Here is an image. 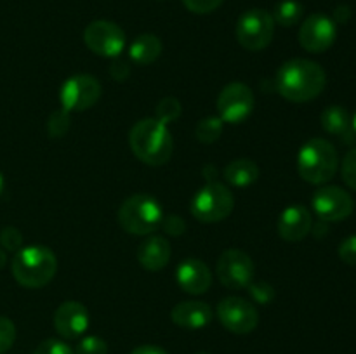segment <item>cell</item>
I'll return each mask as SVG.
<instances>
[{
    "mask_svg": "<svg viewBox=\"0 0 356 354\" xmlns=\"http://www.w3.org/2000/svg\"><path fill=\"white\" fill-rule=\"evenodd\" d=\"M327 76L322 66L309 59H291L277 73V90L292 103H308L325 89Z\"/></svg>",
    "mask_w": 356,
    "mask_h": 354,
    "instance_id": "6da1fadb",
    "label": "cell"
},
{
    "mask_svg": "<svg viewBox=\"0 0 356 354\" xmlns=\"http://www.w3.org/2000/svg\"><path fill=\"white\" fill-rule=\"evenodd\" d=\"M132 153L146 165H163L170 160L174 141L165 124L156 118H143L129 134Z\"/></svg>",
    "mask_w": 356,
    "mask_h": 354,
    "instance_id": "7a4b0ae2",
    "label": "cell"
},
{
    "mask_svg": "<svg viewBox=\"0 0 356 354\" xmlns=\"http://www.w3.org/2000/svg\"><path fill=\"white\" fill-rule=\"evenodd\" d=\"M58 269L54 252L44 245L23 246L13 259V274L26 288H40L51 283Z\"/></svg>",
    "mask_w": 356,
    "mask_h": 354,
    "instance_id": "3957f363",
    "label": "cell"
},
{
    "mask_svg": "<svg viewBox=\"0 0 356 354\" xmlns=\"http://www.w3.org/2000/svg\"><path fill=\"white\" fill-rule=\"evenodd\" d=\"M339 156L327 139H309L298 155L299 176L309 184H325L336 176Z\"/></svg>",
    "mask_w": 356,
    "mask_h": 354,
    "instance_id": "277c9868",
    "label": "cell"
},
{
    "mask_svg": "<svg viewBox=\"0 0 356 354\" xmlns=\"http://www.w3.org/2000/svg\"><path fill=\"white\" fill-rule=\"evenodd\" d=\"M118 222L129 235L146 236L162 226L163 210L149 194H132L118 208Z\"/></svg>",
    "mask_w": 356,
    "mask_h": 354,
    "instance_id": "5b68a950",
    "label": "cell"
},
{
    "mask_svg": "<svg viewBox=\"0 0 356 354\" xmlns=\"http://www.w3.org/2000/svg\"><path fill=\"white\" fill-rule=\"evenodd\" d=\"M235 207L233 193L221 183H209L191 200V215L200 222L225 221Z\"/></svg>",
    "mask_w": 356,
    "mask_h": 354,
    "instance_id": "8992f818",
    "label": "cell"
},
{
    "mask_svg": "<svg viewBox=\"0 0 356 354\" xmlns=\"http://www.w3.org/2000/svg\"><path fill=\"white\" fill-rule=\"evenodd\" d=\"M236 40L247 51H263L271 44L275 35V21L268 10H245L236 21Z\"/></svg>",
    "mask_w": 356,
    "mask_h": 354,
    "instance_id": "52a82bcc",
    "label": "cell"
},
{
    "mask_svg": "<svg viewBox=\"0 0 356 354\" xmlns=\"http://www.w3.org/2000/svg\"><path fill=\"white\" fill-rule=\"evenodd\" d=\"M218 278L226 288L243 290L254 280V262L249 253L240 248H228L218 260Z\"/></svg>",
    "mask_w": 356,
    "mask_h": 354,
    "instance_id": "ba28073f",
    "label": "cell"
},
{
    "mask_svg": "<svg viewBox=\"0 0 356 354\" xmlns=\"http://www.w3.org/2000/svg\"><path fill=\"white\" fill-rule=\"evenodd\" d=\"M86 45L97 56L118 58L125 47V33L118 24L106 19H97L87 24L83 31Z\"/></svg>",
    "mask_w": 356,
    "mask_h": 354,
    "instance_id": "9c48e42d",
    "label": "cell"
},
{
    "mask_svg": "<svg viewBox=\"0 0 356 354\" xmlns=\"http://www.w3.org/2000/svg\"><path fill=\"white\" fill-rule=\"evenodd\" d=\"M218 318L228 332L245 335L256 330L259 323V312L242 297H226L218 305Z\"/></svg>",
    "mask_w": 356,
    "mask_h": 354,
    "instance_id": "30bf717a",
    "label": "cell"
},
{
    "mask_svg": "<svg viewBox=\"0 0 356 354\" xmlns=\"http://www.w3.org/2000/svg\"><path fill=\"white\" fill-rule=\"evenodd\" d=\"M101 83L92 75H75L61 87V106L66 111H86L99 101Z\"/></svg>",
    "mask_w": 356,
    "mask_h": 354,
    "instance_id": "8fae6325",
    "label": "cell"
},
{
    "mask_svg": "<svg viewBox=\"0 0 356 354\" xmlns=\"http://www.w3.org/2000/svg\"><path fill=\"white\" fill-rule=\"evenodd\" d=\"M254 110V94L245 83H228L218 97L219 118L226 124H242Z\"/></svg>",
    "mask_w": 356,
    "mask_h": 354,
    "instance_id": "7c38bea8",
    "label": "cell"
},
{
    "mask_svg": "<svg viewBox=\"0 0 356 354\" xmlns=\"http://www.w3.org/2000/svg\"><path fill=\"white\" fill-rule=\"evenodd\" d=\"M336 37V21L325 14H312L302 21L301 30H299V44L313 54H320L332 47Z\"/></svg>",
    "mask_w": 356,
    "mask_h": 354,
    "instance_id": "4fadbf2b",
    "label": "cell"
},
{
    "mask_svg": "<svg viewBox=\"0 0 356 354\" xmlns=\"http://www.w3.org/2000/svg\"><path fill=\"white\" fill-rule=\"evenodd\" d=\"M313 210L322 221L337 222L350 217L353 212V198L339 186H323L313 194Z\"/></svg>",
    "mask_w": 356,
    "mask_h": 354,
    "instance_id": "5bb4252c",
    "label": "cell"
},
{
    "mask_svg": "<svg viewBox=\"0 0 356 354\" xmlns=\"http://www.w3.org/2000/svg\"><path fill=\"white\" fill-rule=\"evenodd\" d=\"M89 326V312L80 302H63L54 312V328L63 339H76Z\"/></svg>",
    "mask_w": 356,
    "mask_h": 354,
    "instance_id": "9a60e30c",
    "label": "cell"
},
{
    "mask_svg": "<svg viewBox=\"0 0 356 354\" xmlns=\"http://www.w3.org/2000/svg\"><path fill=\"white\" fill-rule=\"evenodd\" d=\"M277 228L278 235L285 242H301L312 231L313 217L306 207H302V205H292V207H287L282 212Z\"/></svg>",
    "mask_w": 356,
    "mask_h": 354,
    "instance_id": "2e32d148",
    "label": "cell"
},
{
    "mask_svg": "<svg viewBox=\"0 0 356 354\" xmlns=\"http://www.w3.org/2000/svg\"><path fill=\"white\" fill-rule=\"evenodd\" d=\"M176 280L186 294L200 295L211 288V269L200 259H184L177 266Z\"/></svg>",
    "mask_w": 356,
    "mask_h": 354,
    "instance_id": "e0dca14e",
    "label": "cell"
},
{
    "mask_svg": "<svg viewBox=\"0 0 356 354\" xmlns=\"http://www.w3.org/2000/svg\"><path fill=\"white\" fill-rule=\"evenodd\" d=\"M170 316H172V321L181 328L198 330L212 321V309L205 302L184 301L174 305Z\"/></svg>",
    "mask_w": 356,
    "mask_h": 354,
    "instance_id": "ac0fdd59",
    "label": "cell"
},
{
    "mask_svg": "<svg viewBox=\"0 0 356 354\" xmlns=\"http://www.w3.org/2000/svg\"><path fill=\"white\" fill-rule=\"evenodd\" d=\"M138 260L146 271H160L170 260V243L163 236H149L139 245Z\"/></svg>",
    "mask_w": 356,
    "mask_h": 354,
    "instance_id": "d6986e66",
    "label": "cell"
},
{
    "mask_svg": "<svg viewBox=\"0 0 356 354\" xmlns=\"http://www.w3.org/2000/svg\"><path fill=\"white\" fill-rule=\"evenodd\" d=\"M162 49L163 45L156 35L143 33L131 44L129 56L136 65H152L153 61L160 58Z\"/></svg>",
    "mask_w": 356,
    "mask_h": 354,
    "instance_id": "ffe728a7",
    "label": "cell"
},
{
    "mask_svg": "<svg viewBox=\"0 0 356 354\" xmlns=\"http://www.w3.org/2000/svg\"><path fill=\"white\" fill-rule=\"evenodd\" d=\"M259 177V167L252 160L240 158L228 163L225 169V179L236 187H245L254 184Z\"/></svg>",
    "mask_w": 356,
    "mask_h": 354,
    "instance_id": "44dd1931",
    "label": "cell"
},
{
    "mask_svg": "<svg viewBox=\"0 0 356 354\" xmlns=\"http://www.w3.org/2000/svg\"><path fill=\"white\" fill-rule=\"evenodd\" d=\"M322 127L325 128V132L334 135H339V137H348V135H353L351 132V117L343 106H327L322 111Z\"/></svg>",
    "mask_w": 356,
    "mask_h": 354,
    "instance_id": "7402d4cb",
    "label": "cell"
},
{
    "mask_svg": "<svg viewBox=\"0 0 356 354\" xmlns=\"http://www.w3.org/2000/svg\"><path fill=\"white\" fill-rule=\"evenodd\" d=\"M302 14H305V7L298 0H282L275 6L273 10V21L280 26H294L301 21Z\"/></svg>",
    "mask_w": 356,
    "mask_h": 354,
    "instance_id": "603a6c76",
    "label": "cell"
},
{
    "mask_svg": "<svg viewBox=\"0 0 356 354\" xmlns=\"http://www.w3.org/2000/svg\"><path fill=\"white\" fill-rule=\"evenodd\" d=\"M222 132V120L219 117H207L202 118L195 127V135L204 144H211L221 137Z\"/></svg>",
    "mask_w": 356,
    "mask_h": 354,
    "instance_id": "cb8c5ba5",
    "label": "cell"
},
{
    "mask_svg": "<svg viewBox=\"0 0 356 354\" xmlns=\"http://www.w3.org/2000/svg\"><path fill=\"white\" fill-rule=\"evenodd\" d=\"M181 117V104L174 97H163L156 106V120L162 124H170Z\"/></svg>",
    "mask_w": 356,
    "mask_h": 354,
    "instance_id": "d4e9b609",
    "label": "cell"
},
{
    "mask_svg": "<svg viewBox=\"0 0 356 354\" xmlns=\"http://www.w3.org/2000/svg\"><path fill=\"white\" fill-rule=\"evenodd\" d=\"M70 127V111L66 110H58L51 115L47 121V130L51 137H61L68 132Z\"/></svg>",
    "mask_w": 356,
    "mask_h": 354,
    "instance_id": "484cf974",
    "label": "cell"
},
{
    "mask_svg": "<svg viewBox=\"0 0 356 354\" xmlns=\"http://www.w3.org/2000/svg\"><path fill=\"white\" fill-rule=\"evenodd\" d=\"M75 354H108V344L101 337H83L76 346Z\"/></svg>",
    "mask_w": 356,
    "mask_h": 354,
    "instance_id": "4316f807",
    "label": "cell"
},
{
    "mask_svg": "<svg viewBox=\"0 0 356 354\" xmlns=\"http://www.w3.org/2000/svg\"><path fill=\"white\" fill-rule=\"evenodd\" d=\"M16 340V326L6 316H0V354L7 353Z\"/></svg>",
    "mask_w": 356,
    "mask_h": 354,
    "instance_id": "83f0119b",
    "label": "cell"
},
{
    "mask_svg": "<svg viewBox=\"0 0 356 354\" xmlns=\"http://www.w3.org/2000/svg\"><path fill=\"white\" fill-rule=\"evenodd\" d=\"M250 297L259 304H270L275 298V288L271 287L268 281H257V283H250L249 287Z\"/></svg>",
    "mask_w": 356,
    "mask_h": 354,
    "instance_id": "f1b7e54d",
    "label": "cell"
},
{
    "mask_svg": "<svg viewBox=\"0 0 356 354\" xmlns=\"http://www.w3.org/2000/svg\"><path fill=\"white\" fill-rule=\"evenodd\" d=\"M341 174H343V179L351 189L356 191V148L350 149L344 156L343 167H341Z\"/></svg>",
    "mask_w": 356,
    "mask_h": 354,
    "instance_id": "f546056e",
    "label": "cell"
},
{
    "mask_svg": "<svg viewBox=\"0 0 356 354\" xmlns=\"http://www.w3.org/2000/svg\"><path fill=\"white\" fill-rule=\"evenodd\" d=\"M0 245L10 252H17L23 246V236H21L19 229L16 228H3L0 233Z\"/></svg>",
    "mask_w": 356,
    "mask_h": 354,
    "instance_id": "4dcf8cb0",
    "label": "cell"
},
{
    "mask_svg": "<svg viewBox=\"0 0 356 354\" xmlns=\"http://www.w3.org/2000/svg\"><path fill=\"white\" fill-rule=\"evenodd\" d=\"M33 354H75V351L63 340L47 339L35 349Z\"/></svg>",
    "mask_w": 356,
    "mask_h": 354,
    "instance_id": "1f68e13d",
    "label": "cell"
},
{
    "mask_svg": "<svg viewBox=\"0 0 356 354\" xmlns=\"http://www.w3.org/2000/svg\"><path fill=\"white\" fill-rule=\"evenodd\" d=\"M225 0H183L188 10L195 14H209L218 9Z\"/></svg>",
    "mask_w": 356,
    "mask_h": 354,
    "instance_id": "d6a6232c",
    "label": "cell"
},
{
    "mask_svg": "<svg viewBox=\"0 0 356 354\" xmlns=\"http://www.w3.org/2000/svg\"><path fill=\"white\" fill-rule=\"evenodd\" d=\"M339 257L346 264L356 266V235L344 239L339 246Z\"/></svg>",
    "mask_w": 356,
    "mask_h": 354,
    "instance_id": "836d02e7",
    "label": "cell"
},
{
    "mask_svg": "<svg viewBox=\"0 0 356 354\" xmlns=\"http://www.w3.org/2000/svg\"><path fill=\"white\" fill-rule=\"evenodd\" d=\"M162 226H163V228H165V231L169 233V235H172V236L183 235L184 229H186V224H184L183 219L176 217V215H172V217L163 219Z\"/></svg>",
    "mask_w": 356,
    "mask_h": 354,
    "instance_id": "e575fe53",
    "label": "cell"
},
{
    "mask_svg": "<svg viewBox=\"0 0 356 354\" xmlns=\"http://www.w3.org/2000/svg\"><path fill=\"white\" fill-rule=\"evenodd\" d=\"M129 71H131V69H129V65L125 61H115L110 68L111 76H113L115 80H118V82L127 78Z\"/></svg>",
    "mask_w": 356,
    "mask_h": 354,
    "instance_id": "d590c367",
    "label": "cell"
},
{
    "mask_svg": "<svg viewBox=\"0 0 356 354\" xmlns=\"http://www.w3.org/2000/svg\"><path fill=\"white\" fill-rule=\"evenodd\" d=\"M350 17H351V9L348 6H339L336 7V10H334V21H337V23H346Z\"/></svg>",
    "mask_w": 356,
    "mask_h": 354,
    "instance_id": "8d00e7d4",
    "label": "cell"
},
{
    "mask_svg": "<svg viewBox=\"0 0 356 354\" xmlns=\"http://www.w3.org/2000/svg\"><path fill=\"white\" fill-rule=\"evenodd\" d=\"M131 354H169L165 349L156 346H139Z\"/></svg>",
    "mask_w": 356,
    "mask_h": 354,
    "instance_id": "74e56055",
    "label": "cell"
},
{
    "mask_svg": "<svg viewBox=\"0 0 356 354\" xmlns=\"http://www.w3.org/2000/svg\"><path fill=\"white\" fill-rule=\"evenodd\" d=\"M6 262H7V255H6V252H3V250L0 248V269H2V267L6 266Z\"/></svg>",
    "mask_w": 356,
    "mask_h": 354,
    "instance_id": "f35d334b",
    "label": "cell"
},
{
    "mask_svg": "<svg viewBox=\"0 0 356 354\" xmlns=\"http://www.w3.org/2000/svg\"><path fill=\"white\" fill-rule=\"evenodd\" d=\"M351 132H353V135H356V113L351 118Z\"/></svg>",
    "mask_w": 356,
    "mask_h": 354,
    "instance_id": "ab89813d",
    "label": "cell"
},
{
    "mask_svg": "<svg viewBox=\"0 0 356 354\" xmlns=\"http://www.w3.org/2000/svg\"><path fill=\"white\" fill-rule=\"evenodd\" d=\"M3 186H6V183H3V176H2V174H0V194H2Z\"/></svg>",
    "mask_w": 356,
    "mask_h": 354,
    "instance_id": "60d3db41",
    "label": "cell"
},
{
    "mask_svg": "<svg viewBox=\"0 0 356 354\" xmlns=\"http://www.w3.org/2000/svg\"><path fill=\"white\" fill-rule=\"evenodd\" d=\"M197 354H209V353H197Z\"/></svg>",
    "mask_w": 356,
    "mask_h": 354,
    "instance_id": "b9f144b4",
    "label": "cell"
}]
</instances>
